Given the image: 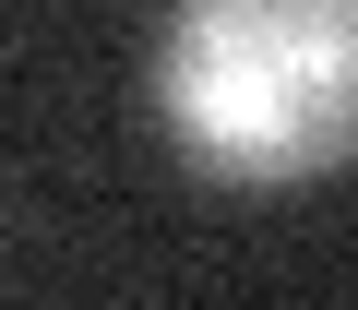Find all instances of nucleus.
<instances>
[{
  "instance_id": "obj_1",
  "label": "nucleus",
  "mask_w": 358,
  "mask_h": 310,
  "mask_svg": "<svg viewBox=\"0 0 358 310\" xmlns=\"http://www.w3.org/2000/svg\"><path fill=\"white\" fill-rule=\"evenodd\" d=\"M155 108L215 179H322L358 155V0H179Z\"/></svg>"
}]
</instances>
